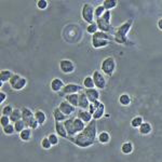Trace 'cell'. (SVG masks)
Listing matches in <instances>:
<instances>
[{
  "mask_svg": "<svg viewBox=\"0 0 162 162\" xmlns=\"http://www.w3.org/2000/svg\"><path fill=\"white\" fill-rule=\"evenodd\" d=\"M131 102H132V98H131V96L126 93L121 94L120 97H119V103H120V105L124 106V107H126V106L130 105Z\"/></svg>",
  "mask_w": 162,
  "mask_h": 162,
  "instance_id": "83f0119b",
  "label": "cell"
},
{
  "mask_svg": "<svg viewBox=\"0 0 162 162\" xmlns=\"http://www.w3.org/2000/svg\"><path fill=\"white\" fill-rule=\"evenodd\" d=\"M7 100V93L3 91L0 92V104H2L5 100Z\"/></svg>",
  "mask_w": 162,
  "mask_h": 162,
  "instance_id": "bcb514c9",
  "label": "cell"
},
{
  "mask_svg": "<svg viewBox=\"0 0 162 162\" xmlns=\"http://www.w3.org/2000/svg\"><path fill=\"white\" fill-rule=\"evenodd\" d=\"M32 129L29 128H26L23 132L20 133V138L23 141H29L32 139Z\"/></svg>",
  "mask_w": 162,
  "mask_h": 162,
  "instance_id": "4316f807",
  "label": "cell"
},
{
  "mask_svg": "<svg viewBox=\"0 0 162 162\" xmlns=\"http://www.w3.org/2000/svg\"><path fill=\"white\" fill-rule=\"evenodd\" d=\"M35 119H36V121L39 123V126H43L47 121L46 112L42 111V110H40V109L36 110V111H35Z\"/></svg>",
  "mask_w": 162,
  "mask_h": 162,
  "instance_id": "d6986e66",
  "label": "cell"
},
{
  "mask_svg": "<svg viewBox=\"0 0 162 162\" xmlns=\"http://www.w3.org/2000/svg\"><path fill=\"white\" fill-rule=\"evenodd\" d=\"M77 118H79L80 120H82L85 124L91 123L92 121H93V116L90 114L89 110L80 109L79 111H78V117H77Z\"/></svg>",
  "mask_w": 162,
  "mask_h": 162,
  "instance_id": "5bb4252c",
  "label": "cell"
},
{
  "mask_svg": "<svg viewBox=\"0 0 162 162\" xmlns=\"http://www.w3.org/2000/svg\"><path fill=\"white\" fill-rule=\"evenodd\" d=\"M2 131L6 135H12L14 132H15V129H14V124L13 123H10L9 126H5L2 128Z\"/></svg>",
  "mask_w": 162,
  "mask_h": 162,
  "instance_id": "8d00e7d4",
  "label": "cell"
},
{
  "mask_svg": "<svg viewBox=\"0 0 162 162\" xmlns=\"http://www.w3.org/2000/svg\"><path fill=\"white\" fill-rule=\"evenodd\" d=\"M144 122H145V121H144V119H143V117H141V116H136V117H134L132 120H131V126H132V128L139 129V126L144 123Z\"/></svg>",
  "mask_w": 162,
  "mask_h": 162,
  "instance_id": "d6a6232c",
  "label": "cell"
},
{
  "mask_svg": "<svg viewBox=\"0 0 162 162\" xmlns=\"http://www.w3.org/2000/svg\"><path fill=\"white\" fill-rule=\"evenodd\" d=\"M65 83L63 82L62 79H59V78H54V79H52V81H51L50 83V87H51V90H52L53 92H57V93H59V92L62 91L63 89H64L65 87Z\"/></svg>",
  "mask_w": 162,
  "mask_h": 162,
  "instance_id": "7c38bea8",
  "label": "cell"
},
{
  "mask_svg": "<svg viewBox=\"0 0 162 162\" xmlns=\"http://www.w3.org/2000/svg\"><path fill=\"white\" fill-rule=\"evenodd\" d=\"M116 70V59L111 56H108L102 61L100 71L106 76H112Z\"/></svg>",
  "mask_w": 162,
  "mask_h": 162,
  "instance_id": "3957f363",
  "label": "cell"
},
{
  "mask_svg": "<svg viewBox=\"0 0 162 162\" xmlns=\"http://www.w3.org/2000/svg\"><path fill=\"white\" fill-rule=\"evenodd\" d=\"M83 87L82 85H75V83H68L64 87V89L59 92V96H63L65 97L66 95H69V94H75V93H79L80 91H83Z\"/></svg>",
  "mask_w": 162,
  "mask_h": 162,
  "instance_id": "8992f818",
  "label": "cell"
},
{
  "mask_svg": "<svg viewBox=\"0 0 162 162\" xmlns=\"http://www.w3.org/2000/svg\"><path fill=\"white\" fill-rule=\"evenodd\" d=\"M97 141L100 144H108L110 141V134L106 131H103V132L98 133L97 135Z\"/></svg>",
  "mask_w": 162,
  "mask_h": 162,
  "instance_id": "cb8c5ba5",
  "label": "cell"
},
{
  "mask_svg": "<svg viewBox=\"0 0 162 162\" xmlns=\"http://www.w3.org/2000/svg\"><path fill=\"white\" fill-rule=\"evenodd\" d=\"M14 129H15V132L20 134V133L23 132L26 129L25 122H24L23 120H20V121H17V122H15V123H14Z\"/></svg>",
  "mask_w": 162,
  "mask_h": 162,
  "instance_id": "836d02e7",
  "label": "cell"
},
{
  "mask_svg": "<svg viewBox=\"0 0 162 162\" xmlns=\"http://www.w3.org/2000/svg\"><path fill=\"white\" fill-rule=\"evenodd\" d=\"M157 26H158V28H159V29H160V30H161V32H162V17H161V18H159V20H158Z\"/></svg>",
  "mask_w": 162,
  "mask_h": 162,
  "instance_id": "7dc6e473",
  "label": "cell"
},
{
  "mask_svg": "<svg viewBox=\"0 0 162 162\" xmlns=\"http://www.w3.org/2000/svg\"><path fill=\"white\" fill-rule=\"evenodd\" d=\"M97 128H96V122L93 120L91 123L87 124L85 129L81 133L77 134L75 137H69V141L75 144L77 147L80 148H88L91 147L97 139Z\"/></svg>",
  "mask_w": 162,
  "mask_h": 162,
  "instance_id": "6da1fadb",
  "label": "cell"
},
{
  "mask_svg": "<svg viewBox=\"0 0 162 162\" xmlns=\"http://www.w3.org/2000/svg\"><path fill=\"white\" fill-rule=\"evenodd\" d=\"M117 5H118V1H117V0H104L103 3H102V6L105 8L106 11H110L111 9L116 8Z\"/></svg>",
  "mask_w": 162,
  "mask_h": 162,
  "instance_id": "f546056e",
  "label": "cell"
},
{
  "mask_svg": "<svg viewBox=\"0 0 162 162\" xmlns=\"http://www.w3.org/2000/svg\"><path fill=\"white\" fill-rule=\"evenodd\" d=\"M134 150V146H133V143L131 141H126L121 145V153H124V155H130Z\"/></svg>",
  "mask_w": 162,
  "mask_h": 162,
  "instance_id": "603a6c76",
  "label": "cell"
},
{
  "mask_svg": "<svg viewBox=\"0 0 162 162\" xmlns=\"http://www.w3.org/2000/svg\"><path fill=\"white\" fill-rule=\"evenodd\" d=\"M63 123H64L65 128H66L67 134H68V138L69 137H75L76 135H77L75 126H73V118H68L66 121H64Z\"/></svg>",
  "mask_w": 162,
  "mask_h": 162,
  "instance_id": "8fae6325",
  "label": "cell"
},
{
  "mask_svg": "<svg viewBox=\"0 0 162 162\" xmlns=\"http://www.w3.org/2000/svg\"><path fill=\"white\" fill-rule=\"evenodd\" d=\"M14 73H12L9 69H2L0 71V82H1V85H3V82H7V81H10Z\"/></svg>",
  "mask_w": 162,
  "mask_h": 162,
  "instance_id": "ac0fdd59",
  "label": "cell"
},
{
  "mask_svg": "<svg viewBox=\"0 0 162 162\" xmlns=\"http://www.w3.org/2000/svg\"><path fill=\"white\" fill-rule=\"evenodd\" d=\"M41 147L43 149H46V150H49V149L52 147V144L50 143L48 137H43V138L41 139Z\"/></svg>",
  "mask_w": 162,
  "mask_h": 162,
  "instance_id": "60d3db41",
  "label": "cell"
},
{
  "mask_svg": "<svg viewBox=\"0 0 162 162\" xmlns=\"http://www.w3.org/2000/svg\"><path fill=\"white\" fill-rule=\"evenodd\" d=\"M49 141H50V143L52 144V146H56L57 144H58V135L56 134V133H52V134H50L48 136Z\"/></svg>",
  "mask_w": 162,
  "mask_h": 162,
  "instance_id": "f35d334b",
  "label": "cell"
},
{
  "mask_svg": "<svg viewBox=\"0 0 162 162\" xmlns=\"http://www.w3.org/2000/svg\"><path fill=\"white\" fill-rule=\"evenodd\" d=\"M102 18H103L104 21L109 22V23H110V20H111V12H110V11H106L105 13L103 14Z\"/></svg>",
  "mask_w": 162,
  "mask_h": 162,
  "instance_id": "f6af8a7d",
  "label": "cell"
},
{
  "mask_svg": "<svg viewBox=\"0 0 162 162\" xmlns=\"http://www.w3.org/2000/svg\"><path fill=\"white\" fill-rule=\"evenodd\" d=\"M73 126H75L77 134H79V133H81L83 130H85L87 124H85L82 120H80L79 118H73Z\"/></svg>",
  "mask_w": 162,
  "mask_h": 162,
  "instance_id": "7402d4cb",
  "label": "cell"
},
{
  "mask_svg": "<svg viewBox=\"0 0 162 162\" xmlns=\"http://www.w3.org/2000/svg\"><path fill=\"white\" fill-rule=\"evenodd\" d=\"M48 5H49V2L47 0H38L36 2L37 8L40 10H46L47 8H48Z\"/></svg>",
  "mask_w": 162,
  "mask_h": 162,
  "instance_id": "b9f144b4",
  "label": "cell"
},
{
  "mask_svg": "<svg viewBox=\"0 0 162 162\" xmlns=\"http://www.w3.org/2000/svg\"><path fill=\"white\" fill-rule=\"evenodd\" d=\"M92 39H102V40H108V41H111V40H115L114 35H110L108 32H104L98 30L96 34H94L92 36Z\"/></svg>",
  "mask_w": 162,
  "mask_h": 162,
  "instance_id": "2e32d148",
  "label": "cell"
},
{
  "mask_svg": "<svg viewBox=\"0 0 162 162\" xmlns=\"http://www.w3.org/2000/svg\"><path fill=\"white\" fill-rule=\"evenodd\" d=\"M90 104L91 103L89 102L87 95H85V90H83V91H80L79 92V106H78V107L81 108L82 110H88L89 109Z\"/></svg>",
  "mask_w": 162,
  "mask_h": 162,
  "instance_id": "4fadbf2b",
  "label": "cell"
},
{
  "mask_svg": "<svg viewBox=\"0 0 162 162\" xmlns=\"http://www.w3.org/2000/svg\"><path fill=\"white\" fill-rule=\"evenodd\" d=\"M55 133H56L59 137L68 138V134H67L66 128H65L63 122H55Z\"/></svg>",
  "mask_w": 162,
  "mask_h": 162,
  "instance_id": "9a60e30c",
  "label": "cell"
},
{
  "mask_svg": "<svg viewBox=\"0 0 162 162\" xmlns=\"http://www.w3.org/2000/svg\"><path fill=\"white\" fill-rule=\"evenodd\" d=\"M110 41L108 40H102V39H92V47L94 49H102L108 46Z\"/></svg>",
  "mask_w": 162,
  "mask_h": 162,
  "instance_id": "d4e9b609",
  "label": "cell"
},
{
  "mask_svg": "<svg viewBox=\"0 0 162 162\" xmlns=\"http://www.w3.org/2000/svg\"><path fill=\"white\" fill-rule=\"evenodd\" d=\"M58 66L61 71L63 73H66V75H69V73L75 71V64L71 62L70 59H61Z\"/></svg>",
  "mask_w": 162,
  "mask_h": 162,
  "instance_id": "ba28073f",
  "label": "cell"
},
{
  "mask_svg": "<svg viewBox=\"0 0 162 162\" xmlns=\"http://www.w3.org/2000/svg\"><path fill=\"white\" fill-rule=\"evenodd\" d=\"M133 25V20H128L126 22L119 25L118 27L115 28L114 32V38L115 41L119 44H126L129 41L128 34L130 32L131 27Z\"/></svg>",
  "mask_w": 162,
  "mask_h": 162,
  "instance_id": "7a4b0ae2",
  "label": "cell"
},
{
  "mask_svg": "<svg viewBox=\"0 0 162 162\" xmlns=\"http://www.w3.org/2000/svg\"><path fill=\"white\" fill-rule=\"evenodd\" d=\"M58 108L61 109V111L65 115V116H70L71 114L76 111V107H73L71 104H69L67 100H62L58 105Z\"/></svg>",
  "mask_w": 162,
  "mask_h": 162,
  "instance_id": "9c48e42d",
  "label": "cell"
},
{
  "mask_svg": "<svg viewBox=\"0 0 162 162\" xmlns=\"http://www.w3.org/2000/svg\"><path fill=\"white\" fill-rule=\"evenodd\" d=\"M94 8L91 3H85L81 9V17L85 22H87L88 25L89 24L94 23L95 21V15H94Z\"/></svg>",
  "mask_w": 162,
  "mask_h": 162,
  "instance_id": "277c9868",
  "label": "cell"
},
{
  "mask_svg": "<svg viewBox=\"0 0 162 162\" xmlns=\"http://www.w3.org/2000/svg\"><path fill=\"white\" fill-rule=\"evenodd\" d=\"M93 80L94 83H95V88L97 90H104L107 85V80H106L105 76L102 71L100 70H94L93 71Z\"/></svg>",
  "mask_w": 162,
  "mask_h": 162,
  "instance_id": "5b68a950",
  "label": "cell"
},
{
  "mask_svg": "<svg viewBox=\"0 0 162 162\" xmlns=\"http://www.w3.org/2000/svg\"><path fill=\"white\" fill-rule=\"evenodd\" d=\"M138 131H139V134H141V135H148V134H150L151 131H153V126H151L149 122H146V121H145L144 123H143L141 126H139Z\"/></svg>",
  "mask_w": 162,
  "mask_h": 162,
  "instance_id": "44dd1931",
  "label": "cell"
},
{
  "mask_svg": "<svg viewBox=\"0 0 162 162\" xmlns=\"http://www.w3.org/2000/svg\"><path fill=\"white\" fill-rule=\"evenodd\" d=\"M83 88L85 89H95V83L92 76H87L83 79Z\"/></svg>",
  "mask_w": 162,
  "mask_h": 162,
  "instance_id": "f1b7e54d",
  "label": "cell"
},
{
  "mask_svg": "<svg viewBox=\"0 0 162 162\" xmlns=\"http://www.w3.org/2000/svg\"><path fill=\"white\" fill-rule=\"evenodd\" d=\"M21 110H22V120L25 122L26 128L30 129L32 124L34 123V121L36 120V119H35V112H32V110L27 107H23Z\"/></svg>",
  "mask_w": 162,
  "mask_h": 162,
  "instance_id": "52a82bcc",
  "label": "cell"
},
{
  "mask_svg": "<svg viewBox=\"0 0 162 162\" xmlns=\"http://www.w3.org/2000/svg\"><path fill=\"white\" fill-rule=\"evenodd\" d=\"M53 118H54L55 122H64V121H66L67 119H68L67 116H65V115L61 111V109H59L58 107L54 108V110H53Z\"/></svg>",
  "mask_w": 162,
  "mask_h": 162,
  "instance_id": "e0dca14e",
  "label": "cell"
},
{
  "mask_svg": "<svg viewBox=\"0 0 162 162\" xmlns=\"http://www.w3.org/2000/svg\"><path fill=\"white\" fill-rule=\"evenodd\" d=\"M26 85H27V79L24 78V77H22L21 79L17 81V83L12 87V89L15 90V91H21V90H23L24 88L26 87Z\"/></svg>",
  "mask_w": 162,
  "mask_h": 162,
  "instance_id": "1f68e13d",
  "label": "cell"
},
{
  "mask_svg": "<svg viewBox=\"0 0 162 162\" xmlns=\"http://www.w3.org/2000/svg\"><path fill=\"white\" fill-rule=\"evenodd\" d=\"M87 32H89V34H91L92 36H93L94 34H96V32H98V27H97V24H96V22H94V23L89 24V25H88Z\"/></svg>",
  "mask_w": 162,
  "mask_h": 162,
  "instance_id": "d590c367",
  "label": "cell"
},
{
  "mask_svg": "<svg viewBox=\"0 0 162 162\" xmlns=\"http://www.w3.org/2000/svg\"><path fill=\"white\" fill-rule=\"evenodd\" d=\"M13 111H14V108L12 107L11 105H6L5 107L2 108V116L10 117Z\"/></svg>",
  "mask_w": 162,
  "mask_h": 162,
  "instance_id": "74e56055",
  "label": "cell"
},
{
  "mask_svg": "<svg viewBox=\"0 0 162 162\" xmlns=\"http://www.w3.org/2000/svg\"><path fill=\"white\" fill-rule=\"evenodd\" d=\"M21 78H22L21 75H18V73H14V75L12 76L11 80L9 81V83H10V85H11V88L13 87L14 85H16V83H17V81L21 79Z\"/></svg>",
  "mask_w": 162,
  "mask_h": 162,
  "instance_id": "ee69618b",
  "label": "cell"
},
{
  "mask_svg": "<svg viewBox=\"0 0 162 162\" xmlns=\"http://www.w3.org/2000/svg\"><path fill=\"white\" fill-rule=\"evenodd\" d=\"M105 114V105L103 103H100V105L98 106V108L95 110V112L93 114V120H100L102 117Z\"/></svg>",
  "mask_w": 162,
  "mask_h": 162,
  "instance_id": "484cf974",
  "label": "cell"
},
{
  "mask_svg": "<svg viewBox=\"0 0 162 162\" xmlns=\"http://www.w3.org/2000/svg\"><path fill=\"white\" fill-rule=\"evenodd\" d=\"M106 12L105 8L103 7V6H97V7L95 8V10H94V15H95V20H97V18L102 17L103 16V14Z\"/></svg>",
  "mask_w": 162,
  "mask_h": 162,
  "instance_id": "e575fe53",
  "label": "cell"
},
{
  "mask_svg": "<svg viewBox=\"0 0 162 162\" xmlns=\"http://www.w3.org/2000/svg\"><path fill=\"white\" fill-rule=\"evenodd\" d=\"M10 120L11 123H15L17 121L22 120V110L21 109H14V111L12 112V115L10 116Z\"/></svg>",
  "mask_w": 162,
  "mask_h": 162,
  "instance_id": "4dcf8cb0",
  "label": "cell"
},
{
  "mask_svg": "<svg viewBox=\"0 0 162 162\" xmlns=\"http://www.w3.org/2000/svg\"><path fill=\"white\" fill-rule=\"evenodd\" d=\"M85 93L90 103H94L100 100V91L96 88L95 89H85Z\"/></svg>",
  "mask_w": 162,
  "mask_h": 162,
  "instance_id": "30bf717a",
  "label": "cell"
},
{
  "mask_svg": "<svg viewBox=\"0 0 162 162\" xmlns=\"http://www.w3.org/2000/svg\"><path fill=\"white\" fill-rule=\"evenodd\" d=\"M10 123H11L10 117L2 116V115H1V118H0V124H1V126H2V128H5V126H9Z\"/></svg>",
  "mask_w": 162,
  "mask_h": 162,
  "instance_id": "7bdbcfd3",
  "label": "cell"
},
{
  "mask_svg": "<svg viewBox=\"0 0 162 162\" xmlns=\"http://www.w3.org/2000/svg\"><path fill=\"white\" fill-rule=\"evenodd\" d=\"M100 103H102V102L97 100V102H94V103H91V104H90L89 109H88V110H89V112L92 115V116H93V114H94V112H95V110L98 108V106L100 105Z\"/></svg>",
  "mask_w": 162,
  "mask_h": 162,
  "instance_id": "ab89813d",
  "label": "cell"
},
{
  "mask_svg": "<svg viewBox=\"0 0 162 162\" xmlns=\"http://www.w3.org/2000/svg\"><path fill=\"white\" fill-rule=\"evenodd\" d=\"M65 100H67L69 104L73 106V107H78L79 106V93L69 94V95L65 96Z\"/></svg>",
  "mask_w": 162,
  "mask_h": 162,
  "instance_id": "ffe728a7",
  "label": "cell"
}]
</instances>
